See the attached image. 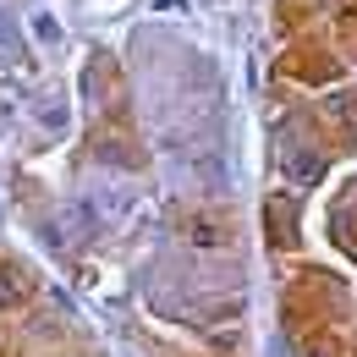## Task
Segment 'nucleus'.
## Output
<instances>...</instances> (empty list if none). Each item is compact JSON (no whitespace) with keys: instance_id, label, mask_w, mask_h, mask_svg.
<instances>
[{"instance_id":"obj_1","label":"nucleus","mask_w":357,"mask_h":357,"mask_svg":"<svg viewBox=\"0 0 357 357\" xmlns=\"http://www.w3.org/2000/svg\"><path fill=\"white\" fill-rule=\"evenodd\" d=\"M181 236H187L192 248H225V225L209 220V215H192V220L181 225Z\"/></svg>"},{"instance_id":"obj_5","label":"nucleus","mask_w":357,"mask_h":357,"mask_svg":"<svg viewBox=\"0 0 357 357\" xmlns=\"http://www.w3.org/2000/svg\"><path fill=\"white\" fill-rule=\"evenodd\" d=\"M0 45L11 50V55H22V39H17V33H11V22H6V17H0Z\"/></svg>"},{"instance_id":"obj_6","label":"nucleus","mask_w":357,"mask_h":357,"mask_svg":"<svg viewBox=\"0 0 357 357\" xmlns=\"http://www.w3.org/2000/svg\"><path fill=\"white\" fill-rule=\"evenodd\" d=\"M308 357H335V352H330V347H319V352H308Z\"/></svg>"},{"instance_id":"obj_3","label":"nucleus","mask_w":357,"mask_h":357,"mask_svg":"<svg viewBox=\"0 0 357 357\" xmlns=\"http://www.w3.org/2000/svg\"><path fill=\"white\" fill-rule=\"evenodd\" d=\"M286 171H291V176H297V181H313V176H319V171H324V165H319L313 154H286Z\"/></svg>"},{"instance_id":"obj_4","label":"nucleus","mask_w":357,"mask_h":357,"mask_svg":"<svg viewBox=\"0 0 357 357\" xmlns=\"http://www.w3.org/2000/svg\"><path fill=\"white\" fill-rule=\"evenodd\" d=\"M33 33H39L45 45H55V39H61V22H55V17H33Z\"/></svg>"},{"instance_id":"obj_2","label":"nucleus","mask_w":357,"mask_h":357,"mask_svg":"<svg viewBox=\"0 0 357 357\" xmlns=\"http://www.w3.org/2000/svg\"><path fill=\"white\" fill-rule=\"evenodd\" d=\"M28 297V286H22V275H11V269H0V308H17Z\"/></svg>"}]
</instances>
